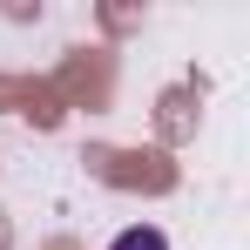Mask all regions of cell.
<instances>
[{"instance_id": "obj_1", "label": "cell", "mask_w": 250, "mask_h": 250, "mask_svg": "<svg viewBox=\"0 0 250 250\" xmlns=\"http://www.w3.org/2000/svg\"><path fill=\"white\" fill-rule=\"evenodd\" d=\"M108 250H169V237L156 230V223H135V230H122Z\"/></svg>"}]
</instances>
